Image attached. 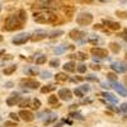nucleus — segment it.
<instances>
[{
	"mask_svg": "<svg viewBox=\"0 0 127 127\" xmlns=\"http://www.w3.org/2000/svg\"><path fill=\"white\" fill-rule=\"evenodd\" d=\"M121 111L125 112V113H127V103H123L122 106H121Z\"/></svg>",
	"mask_w": 127,
	"mask_h": 127,
	"instance_id": "4c0bfd02",
	"label": "nucleus"
},
{
	"mask_svg": "<svg viewBox=\"0 0 127 127\" xmlns=\"http://www.w3.org/2000/svg\"><path fill=\"white\" fill-rule=\"evenodd\" d=\"M94 28H95V29H102V24H97V25H94Z\"/></svg>",
	"mask_w": 127,
	"mask_h": 127,
	"instance_id": "de8ad7c7",
	"label": "nucleus"
},
{
	"mask_svg": "<svg viewBox=\"0 0 127 127\" xmlns=\"http://www.w3.org/2000/svg\"><path fill=\"white\" fill-rule=\"evenodd\" d=\"M57 101H59V98L56 97V95H51L48 98V104H51V106H55V107H60V104L57 103Z\"/></svg>",
	"mask_w": 127,
	"mask_h": 127,
	"instance_id": "f3484780",
	"label": "nucleus"
},
{
	"mask_svg": "<svg viewBox=\"0 0 127 127\" xmlns=\"http://www.w3.org/2000/svg\"><path fill=\"white\" fill-rule=\"evenodd\" d=\"M125 81H126V84H127V76H126V79H125Z\"/></svg>",
	"mask_w": 127,
	"mask_h": 127,
	"instance_id": "864d4df0",
	"label": "nucleus"
},
{
	"mask_svg": "<svg viewBox=\"0 0 127 127\" xmlns=\"http://www.w3.org/2000/svg\"><path fill=\"white\" fill-rule=\"evenodd\" d=\"M41 78H43V79H48V78H51V73L50 71H43V73H41Z\"/></svg>",
	"mask_w": 127,
	"mask_h": 127,
	"instance_id": "72a5a7b5",
	"label": "nucleus"
},
{
	"mask_svg": "<svg viewBox=\"0 0 127 127\" xmlns=\"http://www.w3.org/2000/svg\"><path fill=\"white\" fill-rule=\"evenodd\" d=\"M15 70H17V66H15V65H12V66H9V68H5V69L3 70V73H4L5 75H10V74H13Z\"/></svg>",
	"mask_w": 127,
	"mask_h": 127,
	"instance_id": "412c9836",
	"label": "nucleus"
},
{
	"mask_svg": "<svg viewBox=\"0 0 127 127\" xmlns=\"http://www.w3.org/2000/svg\"><path fill=\"white\" fill-rule=\"evenodd\" d=\"M64 34V31H61V29H57V31H53V32H51L50 33V38H56V37H60V36H62Z\"/></svg>",
	"mask_w": 127,
	"mask_h": 127,
	"instance_id": "4be33fe9",
	"label": "nucleus"
},
{
	"mask_svg": "<svg viewBox=\"0 0 127 127\" xmlns=\"http://www.w3.org/2000/svg\"><path fill=\"white\" fill-rule=\"evenodd\" d=\"M59 97L61 98L62 101L69 102V101H71V98H73V93H71L69 89H60L59 90Z\"/></svg>",
	"mask_w": 127,
	"mask_h": 127,
	"instance_id": "1a4fd4ad",
	"label": "nucleus"
},
{
	"mask_svg": "<svg viewBox=\"0 0 127 127\" xmlns=\"http://www.w3.org/2000/svg\"><path fill=\"white\" fill-rule=\"evenodd\" d=\"M88 42L93 43V45H97V43L99 42V37L98 36H89V38H88Z\"/></svg>",
	"mask_w": 127,
	"mask_h": 127,
	"instance_id": "393cba45",
	"label": "nucleus"
},
{
	"mask_svg": "<svg viewBox=\"0 0 127 127\" xmlns=\"http://www.w3.org/2000/svg\"><path fill=\"white\" fill-rule=\"evenodd\" d=\"M19 117L25 121V122H31V121L34 119V114H33L31 111H27V109H22L19 112Z\"/></svg>",
	"mask_w": 127,
	"mask_h": 127,
	"instance_id": "0eeeda50",
	"label": "nucleus"
},
{
	"mask_svg": "<svg viewBox=\"0 0 127 127\" xmlns=\"http://www.w3.org/2000/svg\"><path fill=\"white\" fill-rule=\"evenodd\" d=\"M101 1H107V0H101Z\"/></svg>",
	"mask_w": 127,
	"mask_h": 127,
	"instance_id": "bf43d9fd",
	"label": "nucleus"
},
{
	"mask_svg": "<svg viewBox=\"0 0 127 127\" xmlns=\"http://www.w3.org/2000/svg\"><path fill=\"white\" fill-rule=\"evenodd\" d=\"M0 41H3V37L1 36H0Z\"/></svg>",
	"mask_w": 127,
	"mask_h": 127,
	"instance_id": "5fc2aeb1",
	"label": "nucleus"
},
{
	"mask_svg": "<svg viewBox=\"0 0 127 127\" xmlns=\"http://www.w3.org/2000/svg\"><path fill=\"white\" fill-rule=\"evenodd\" d=\"M19 102H20V97L18 94H12V95L7 99V104H8V106H10V107L15 106V104L19 103Z\"/></svg>",
	"mask_w": 127,
	"mask_h": 127,
	"instance_id": "ddd939ff",
	"label": "nucleus"
},
{
	"mask_svg": "<svg viewBox=\"0 0 127 127\" xmlns=\"http://www.w3.org/2000/svg\"><path fill=\"white\" fill-rule=\"evenodd\" d=\"M122 37H123L125 41H127V31H125V32L122 33Z\"/></svg>",
	"mask_w": 127,
	"mask_h": 127,
	"instance_id": "37998d69",
	"label": "nucleus"
},
{
	"mask_svg": "<svg viewBox=\"0 0 127 127\" xmlns=\"http://www.w3.org/2000/svg\"><path fill=\"white\" fill-rule=\"evenodd\" d=\"M109 47H111V50L114 52V53H117V52H119V50H121V46L119 45H117V43H111L109 45Z\"/></svg>",
	"mask_w": 127,
	"mask_h": 127,
	"instance_id": "a878e982",
	"label": "nucleus"
},
{
	"mask_svg": "<svg viewBox=\"0 0 127 127\" xmlns=\"http://www.w3.org/2000/svg\"><path fill=\"white\" fill-rule=\"evenodd\" d=\"M107 78H108L109 80H112V81H117V76H116L113 73H108V74H107Z\"/></svg>",
	"mask_w": 127,
	"mask_h": 127,
	"instance_id": "7c9ffc66",
	"label": "nucleus"
},
{
	"mask_svg": "<svg viewBox=\"0 0 127 127\" xmlns=\"http://www.w3.org/2000/svg\"><path fill=\"white\" fill-rule=\"evenodd\" d=\"M78 1H79V3H83V4H86V3H88V4H90L93 0H78Z\"/></svg>",
	"mask_w": 127,
	"mask_h": 127,
	"instance_id": "79ce46f5",
	"label": "nucleus"
},
{
	"mask_svg": "<svg viewBox=\"0 0 127 127\" xmlns=\"http://www.w3.org/2000/svg\"><path fill=\"white\" fill-rule=\"evenodd\" d=\"M56 118H57V116H55V114H51V116H50V118L45 121V123H46V125H48V123H51L52 121H55Z\"/></svg>",
	"mask_w": 127,
	"mask_h": 127,
	"instance_id": "473e14b6",
	"label": "nucleus"
},
{
	"mask_svg": "<svg viewBox=\"0 0 127 127\" xmlns=\"http://www.w3.org/2000/svg\"><path fill=\"white\" fill-rule=\"evenodd\" d=\"M12 85H13V83H12V81H9V83H7V84H5V86H7V88H10Z\"/></svg>",
	"mask_w": 127,
	"mask_h": 127,
	"instance_id": "49530a36",
	"label": "nucleus"
},
{
	"mask_svg": "<svg viewBox=\"0 0 127 127\" xmlns=\"http://www.w3.org/2000/svg\"><path fill=\"white\" fill-rule=\"evenodd\" d=\"M20 85L22 86H27L29 89H37L40 86V83L36 81V80H32V79H23L20 81Z\"/></svg>",
	"mask_w": 127,
	"mask_h": 127,
	"instance_id": "423d86ee",
	"label": "nucleus"
},
{
	"mask_svg": "<svg viewBox=\"0 0 127 127\" xmlns=\"http://www.w3.org/2000/svg\"><path fill=\"white\" fill-rule=\"evenodd\" d=\"M78 71H79L80 74H84L85 71H86V66H85V65H83V64L79 65V66H78Z\"/></svg>",
	"mask_w": 127,
	"mask_h": 127,
	"instance_id": "c756f323",
	"label": "nucleus"
},
{
	"mask_svg": "<svg viewBox=\"0 0 127 127\" xmlns=\"http://www.w3.org/2000/svg\"><path fill=\"white\" fill-rule=\"evenodd\" d=\"M112 86H113V89L118 93L119 95H122V97H127V89L123 86V85H121L119 83H117V81H112V84H111Z\"/></svg>",
	"mask_w": 127,
	"mask_h": 127,
	"instance_id": "6e6552de",
	"label": "nucleus"
},
{
	"mask_svg": "<svg viewBox=\"0 0 127 127\" xmlns=\"http://www.w3.org/2000/svg\"><path fill=\"white\" fill-rule=\"evenodd\" d=\"M55 127H61V126H60V125H59V126H55Z\"/></svg>",
	"mask_w": 127,
	"mask_h": 127,
	"instance_id": "13d9d810",
	"label": "nucleus"
},
{
	"mask_svg": "<svg viewBox=\"0 0 127 127\" xmlns=\"http://www.w3.org/2000/svg\"><path fill=\"white\" fill-rule=\"evenodd\" d=\"M40 107H41V102L38 101V99H33V101H32V108L38 109Z\"/></svg>",
	"mask_w": 127,
	"mask_h": 127,
	"instance_id": "cd10ccee",
	"label": "nucleus"
},
{
	"mask_svg": "<svg viewBox=\"0 0 127 127\" xmlns=\"http://www.w3.org/2000/svg\"><path fill=\"white\" fill-rule=\"evenodd\" d=\"M50 65H51L52 68H59V66H60V61H59L57 59L51 60V61H50Z\"/></svg>",
	"mask_w": 127,
	"mask_h": 127,
	"instance_id": "c85d7f7f",
	"label": "nucleus"
},
{
	"mask_svg": "<svg viewBox=\"0 0 127 127\" xmlns=\"http://www.w3.org/2000/svg\"><path fill=\"white\" fill-rule=\"evenodd\" d=\"M125 56H126V60H127V53H126V55H125Z\"/></svg>",
	"mask_w": 127,
	"mask_h": 127,
	"instance_id": "4d7b16f0",
	"label": "nucleus"
},
{
	"mask_svg": "<svg viewBox=\"0 0 127 127\" xmlns=\"http://www.w3.org/2000/svg\"><path fill=\"white\" fill-rule=\"evenodd\" d=\"M75 62H73V61H70V62H66L64 66H62V68H64V70L65 71H68V73H74V71H75Z\"/></svg>",
	"mask_w": 127,
	"mask_h": 127,
	"instance_id": "4468645a",
	"label": "nucleus"
},
{
	"mask_svg": "<svg viewBox=\"0 0 127 127\" xmlns=\"http://www.w3.org/2000/svg\"><path fill=\"white\" fill-rule=\"evenodd\" d=\"M104 98H106V99H108V101H111L112 103H117V98H116L113 94H111V93H103V94H102Z\"/></svg>",
	"mask_w": 127,
	"mask_h": 127,
	"instance_id": "aec40b11",
	"label": "nucleus"
},
{
	"mask_svg": "<svg viewBox=\"0 0 127 127\" xmlns=\"http://www.w3.org/2000/svg\"><path fill=\"white\" fill-rule=\"evenodd\" d=\"M46 37H48V33L46 31L37 29V31H34L33 36H31V40L33 42H38V41H41V40H43V38H46Z\"/></svg>",
	"mask_w": 127,
	"mask_h": 127,
	"instance_id": "39448f33",
	"label": "nucleus"
},
{
	"mask_svg": "<svg viewBox=\"0 0 127 127\" xmlns=\"http://www.w3.org/2000/svg\"><path fill=\"white\" fill-rule=\"evenodd\" d=\"M9 116H10V117H12L13 119H15V122H17V121H19V117H18L19 114H17V113H13V112H12Z\"/></svg>",
	"mask_w": 127,
	"mask_h": 127,
	"instance_id": "e433bc0d",
	"label": "nucleus"
},
{
	"mask_svg": "<svg viewBox=\"0 0 127 127\" xmlns=\"http://www.w3.org/2000/svg\"><path fill=\"white\" fill-rule=\"evenodd\" d=\"M93 22V15L90 13H80L76 17V23L79 25H89Z\"/></svg>",
	"mask_w": 127,
	"mask_h": 127,
	"instance_id": "7ed1b4c3",
	"label": "nucleus"
},
{
	"mask_svg": "<svg viewBox=\"0 0 127 127\" xmlns=\"http://www.w3.org/2000/svg\"><path fill=\"white\" fill-rule=\"evenodd\" d=\"M90 52L94 55V56H98V57H101V59H103V57H106V56H108V51L107 50H104V48H99V47H94V48H92L90 50Z\"/></svg>",
	"mask_w": 127,
	"mask_h": 127,
	"instance_id": "9d476101",
	"label": "nucleus"
},
{
	"mask_svg": "<svg viewBox=\"0 0 127 127\" xmlns=\"http://www.w3.org/2000/svg\"><path fill=\"white\" fill-rule=\"evenodd\" d=\"M55 79H56V81H59V83H62V81L68 80L69 76L66 75V74H64V73H59V74L55 75Z\"/></svg>",
	"mask_w": 127,
	"mask_h": 127,
	"instance_id": "2eb2a0df",
	"label": "nucleus"
},
{
	"mask_svg": "<svg viewBox=\"0 0 127 127\" xmlns=\"http://www.w3.org/2000/svg\"><path fill=\"white\" fill-rule=\"evenodd\" d=\"M74 94H75V95H78V97H80V98H81L83 95H84V94H83V93H81V92H80L79 89H75V92H74Z\"/></svg>",
	"mask_w": 127,
	"mask_h": 127,
	"instance_id": "ea45409f",
	"label": "nucleus"
},
{
	"mask_svg": "<svg viewBox=\"0 0 127 127\" xmlns=\"http://www.w3.org/2000/svg\"><path fill=\"white\" fill-rule=\"evenodd\" d=\"M52 90H55V86L53 85H46V86L41 88V93H50Z\"/></svg>",
	"mask_w": 127,
	"mask_h": 127,
	"instance_id": "b1692460",
	"label": "nucleus"
},
{
	"mask_svg": "<svg viewBox=\"0 0 127 127\" xmlns=\"http://www.w3.org/2000/svg\"><path fill=\"white\" fill-rule=\"evenodd\" d=\"M46 61H47L46 56H40V57L36 59V65H42V64H45Z\"/></svg>",
	"mask_w": 127,
	"mask_h": 127,
	"instance_id": "bb28decb",
	"label": "nucleus"
},
{
	"mask_svg": "<svg viewBox=\"0 0 127 127\" xmlns=\"http://www.w3.org/2000/svg\"><path fill=\"white\" fill-rule=\"evenodd\" d=\"M12 59H13V56H12V55H8L7 57H4V60H12Z\"/></svg>",
	"mask_w": 127,
	"mask_h": 127,
	"instance_id": "09e8293b",
	"label": "nucleus"
},
{
	"mask_svg": "<svg viewBox=\"0 0 127 127\" xmlns=\"http://www.w3.org/2000/svg\"><path fill=\"white\" fill-rule=\"evenodd\" d=\"M111 68H112V70L116 71V73H125V71L127 70V66H125L122 62H119V61L113 62L111 65Z\"/></svg>",
	"mask_w": 127,
	"mask_h": 127,
	"instance_id": "9b49d317",
	"label": "nucleus"
},
{
	"mask_svg": "<svg viewBox=\"0 0 127 127\" xmlns=\"http://www.w3.org/2000/svg\"><path fill=\"white\" fill-rule=\"evenodd\" d=\"M70 57L71 59H78V60H86L88 59V56H86V53H84V52H76L75 55H70Z\"/></svg>",
	"mask_w": 127,
	"mask_h": 127,
	"instance_id": "dca6fc26",
	"label": "nucleus"
},
{
	"mask_svg": "<svg viewBox=\"0 0 127 127\" xmlns=\"http://www.w3.org/2000/svg\"><path fill=\"white\" fill-rule=\"evenodd\" d=\"M24 22L19 18L18 14H14V15H10L9 18L5 20V25H4V29L8 31V32H12V31H17V29H20L23 27Z\"/></svg>",
	"mask_w": 127,
	"mask_h": 127,
	"instance_id": "f257e3e1",
	"label": "nucleus"
},
{
	"mask_svg": "<svg viewBox=\"0 0 127 127\" xmlns=\"http://www.w3.org/2000/svg\"><path fill=\"white\" fill-rule=\"evenodd\" d=\"M29 103H31L29 99H24V101L19 102V106H20V107H27V106H29Z\"/></svg>",
	"mask_w": 127,
	"mask_h": 127,
	"instance_id": "2f4dec72",
	"label": "nucleus"
},
{
	"mask_svg": "<svg viewBox=\"0 0 127 127\" xmlns=\"http://www.w3.org/2000/svg\"><path fill=\"white\" fill-rule=\"evenodd\" d=\"M5 126H8V127H17V122L13 123V122H5Z\"/></svg>",
	"mask_w": 127,
	"mask_h": 127,
	"instance_id": "a19ab883",
	"label": "nucleus"
},
{
	"mask_svg": "<svg viewBox=\"0 0 127 127\" xmlns=\"http://www.w3.org/2000/svg\"><path fill=\"white\" fill-rule=\"evenodd\" d=\"M0 119H1V118H0Z\"/></svg>",
	"mask_w": 127,
	"mask_h": 127,
	"instance_id": "052dcab7",
	"label": "nucleus"
},
{
	"mask_svg": "<svg viewBox=\"0 0 127 127\" xmlns=\"http://www.w3.org/2000/svg\"><path fill=\"white\" fill-rule=\"evenodd\" d=\"M31 40V34L29 33H20V34L15 36L12 42L14 43V45H24L25 42H28Z\"/></svg>",
	"mask_w": 127,
	"mask_h": 127,
	"instance_id": "20e7f679",
	"label": "nucleus"
},
{
	"mask_svg": "<svg viewBox=\"0 0 127 127\" xmlns=\"http://www.w3.org/2000/svg\"><path fill=\"white\" fill-rule=\"evenodd\" d=\"M40 71H38V68L37 66H32V68H28L25 70V74L27 75H37Z\"/></svg>",
	"mask_w": 127,
	"mask_h": 127,
	"instance_id": "a211bd4d",
	"label": "nucleus"
},
{
	"mask_svg": "<svg viewBox=\"0 0 127 127\" xmlns=\"http://www.w3.org/2000/svg\"><path fill=\"white\" fill-rule=\"evenodd\" d=\"M36 1H37L38 4H40V3H43V1H46V0H36Z\"/></svg>",
	"mask_w": 127,
	"mask_h": 127,
	"instance_id": "3c124183",
	"label": "nucleus"
},
{
	"mask_svg": "<svg viewBox=\"0 0 127 127\" xmlns=\"http://www.w3.org/2000/svg\"><path fill=\"white\" fill-rule=\"evenodd\" d=\"M33 19L36 23L46 24V23H55L57 20V17L51 12H41V13H34L33 14Z\"/></svg>",
	"mask_w": 127,
	"mask_h": 127,
	"instance_id": "f03ea898",
	"label": "nucleus"
},
{
	"mask_svg": "<svg viewBox=\"0 0 127 127\" xmlns=\"http://www.w3.org/2000/svg\"><path fill=\"white\" fill-rule=\"evenodd\" d=\"M4 53H5V51H4V50H3V51H0V57H1V56H3Z\"/></svg>",
	"mask_w": 127,
	"mask_h": 127,
	"instance_id": "8fccbe9b",
	"label": "nucleus"
},
{
	"mask_svg": "<svg viewBox=\"0 0 127 127\" xmlns=\"http://www.w3.org/2000/svg\"><path fill=\"white\" fill-rule=\"evenodd\" d=\"M69 36L71 40H76V41H79L80 38H83L85 36V33L84 32H80V31H76V29H73L70 33H69Z\"/></svg>",
	"mask_w": 127,
	"mask_h": 127,
	"instance_id": "f8f14e48",
	"label": "nucleus"
},
{
	"mask_svg": "<svg viewBox=\"0 0 127 127\" xmlns=\"http://www.w3.org/2000/svg\"><path fill=\"white\" fill-rule=\"evenodd\" d=\"M119 1H121V3H123V4H125V3H127V0H119Z\"/></svg>",
	"mask_w": 127,
	"mask_h": 127,
	"instance_id": "603ef678",
	"label": "nucleus"
},
{
	"mask_svg": "<svg viewBox=\"0 0 127 127\" xmlns=\"http://www.w3.org/2000/svg\"><path fill=\"white\" fill-rule=\"evenodd\" d=\"M68 48H73V46H61V47H57L56 50H55V52H56V55H60V53H64Z\"/></svg>",
	"mask_w": 127,
	"mask_h": 127,
	"instance_id": "5701e85b",
	"label": "nucleus"
},
{
	"mask_svg": "<svg viewBox=\"0 0 127 127\" xmlns=\"http://www.w3.org/2000/svg\"><path fill=\"white\" fill-rule=\"evenodd\" d=\"M80 89L84 90V92H89V90H90V86H89V85H81Z\"/></svg>",
	"mask_w": 127,
	"mask_h": 127,
	"instance_id": "58836bf2",
	"label": "nucleus"
},
{
	"mask_svg": "<svg viewBox=\"0 0 127 127\" xmlns=\"http://www.w3.org/2000/svg\"><path fill=\"white\" fill-rule=\"evenodd\" d=\"M92 68L94 69V70H99V69H101V66H98V65H92Z\"/></svg>",
	"mask_w": 127,
	"mask_h": 127,
	"instance_id": "c03bdc74",
	"label": "nucleus"
},
{
	"mask_svg": "<svg viewBox=\"0 0 127 127\" xmlns=\"http://www.w3.org/2000/svg\"><path fill=\"white\" fill-rule=\"evenodd\" d=\"M70 117L71 118H80V119L83 118L80 113H70Z\"/></svg>",
	"mask_w": 127,
	"mask_h": 127,
	"instance_id": "f704fd0d",
	"label": "nucleus"
},
{
	"mask_svg": "<svg viewBox=\"0 0 127 127\" xmlns=\"http://www.w3.org/2000/svg\"><path fill=\"white\" fill-rule=\"evenodd\" d=\"M116 14H117L118 17H121V18H127V13L126 12H119V10H118Z\"/></svg>",
	"mask_w": 127,
	"mask_h": 127,
	"instance_id": "c9c22d12",
	"label": "nucleus"
},
{
	"mask_svg": "<svg viewBox=\"0 0 127 127\" xmlns=\"http://www.w3.org/2000/svg\"><path fill=\"white\" fill-rule=\"evenodd\" d=\"M106 23L108 24L109 28L113 29V31H118V29H121V24H119V23H116V22H106Z\"/></svg>",
	"mask_w": 127,
	"mask_h": 127,
	"instance_id": "6ab92c4d",
	"label": "nucleus"
},
{
	"mask_svg": "<svg viewBox=\"0 0 127 127\" xmlns=\"http://www.w3.org/2000/svg\"><path fill=\"white\" fill-rule=\"evenodd\" d=\"M0 12H1V5H0Z\"/></svg>",
	"mask_w": 127,
	"mask_h": 127,
	"instance_id": "6e6d98bb",
	"label": "nucleus"
},
{
	"mask_svg": "<svg viewBox=\"0 0 127 127\" xmlns=\"http://www.w3.org/2000/svg\"><path fill=\"white\" fill-rule=\"evenodd\" d=\"M88 80H97V78H94V76H93V75H90V76H88V78H86Z\"/></svg>",
	"mask_w": 127,
	"mask_h": 127,
	"instance_id": "a18cd8bd",
	"label": "nucleus"
}]
</instances>
